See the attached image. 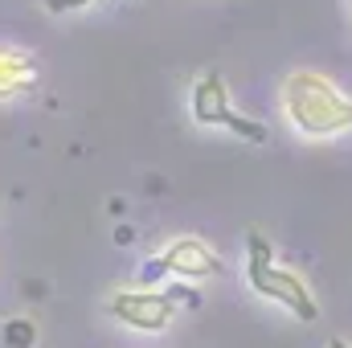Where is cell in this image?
Masks as SVG:
<instances>
[{
	"mask_svg": "<svg viewBox=\"0 0 352 348\" xmlns=\"http://www.w3.org/2000/svg\"><path fill=\"white\" fill-rule=\"evenodd\" d=\"M160 262H164L168 279H180V283H205V279H217L221 274V254L205 238H197V234L173 238L160 250Z\"/></svg>",
	"mask_w": 352,
	"mask_h": 348,
	"instance_id": "277c9868",
	"label": "cell"
},
{
	"mask_svg": "<svg viewBox=\"0 0 352 348\" xmlns=\"http://www.w3.org/2000/svg\"><path fill=\"white\" fill-rule=\"evenodd\" d=\"M41 4H45V12L62 17V12H78V8H90L94 0H41Z\"/></svg>",
	"mask_w": 352,
	"mask_h": 348,
	"instance_id": "9c48e42d",
	"label": "cell"
},
{
	"mask_svg": "<svg viewBox=\"0 0 352 348\" xmlns=\"http://www.w3.org/2000/svg\"><path fill=\"white\" fill-rule=\"evenodd\" d=\"M0 340L4 348H37V324L29 316H12L0 324Z\"/></svg>",
	"mask_w": 352,
	"mask_h": 348,
	"instance_id": "52a82bcc",
	"label": "cell"
},
{
	"mask_svg": "<svg viewBox=\"0 0 352 348\" xmlns=\"http://www.w3.org/2000/svg\"><path fill=\"white\" fill-rule=\"evenodd\" d=\"M107 312H111V320H119L123 328H135V332H164L176 320L173 295L160 287H119V291H111Z\"/></svg>",
	"mask_w": 352,
	"mask_h": 348,
	"instance_id": "3957f363",
	"label": "cell"
},
{
	"mask_svg": "<svg viewBox=\"0 0 352 348\" xmlns=\"http://www.w3.org/2000/svg\"><path fill=\"white\" fill-rule=\"evenodd\" d=\"M115 242H119V246H131V242H135V230H131V226H119V230H115Z\"/></svg>",
	"mask_w": 352,
	"mask_h": 348,
	"instance_id": "8fae6325",
	"label": "cell"
},
{
	"mask_svg": "<svg viewBox=\"0 0 352 348\" xmlns=\"http://www.w3.org/2000/svg\"><path fill=\"white\" fill-rule=\"evenodd\" d=\"M246 283H250V291L258 299L278 303L295 320H303V324L320 320V303H316V291L307 287V279L295 266H283L274 259V246L266 242V234H258V230L246 234Z\"/></svg>",
	"mask_w": 352,
	"mask_h": 348,
	"instance_id": "7a4b0ae2",
	"label": "cell"
},
{
	"mask_svg": "<svg viewBox=\"0 0 352 348\" xmlns=\"http://www.w3.org/2000/svg\"><path fill=\"white\" fill-rule=\"evenodd\" d=\"M188 107H192V119H197L201 127H226V123H230V115H234L226 78H221V74H213V70H209V74H201V78H197V87H192Z\"/></svg>",
	"mask_w": 352,
	"mask_h": 348,
	"instance_id": "5b68a950",
	"label": "cell"
},
{
	"mask_svg": "<svg viewBox=\"0 0 352 348\" xmlns=\"http://www.w3.org/2000/svg\"><path fill=\"white\" fill-rule=\"evenodd\" d=\"M41 78V66L33 54L25 50H12V45H0V98H16V94H29Z\"/></svg>",
	"mask_w": 352,
	"mask_h": 348,
	"instance_id": "8992f818",
	"label": "cell"
},
{
	"mask_svg": "<svg viewBox=\"0 0 352 348\" xmlns=\"http://www.w3.org/2000/svg\"><path fill=\"white\" fill-rule=\"evenodd\" d=\"M283 111L303 140H328L352 127V98L316 70H291L283 78Z\"/></svg>",
	"mask_w": 352,
	"mask_h": 348,
	"instance_id": "6da1fadb",
	"label": "cell"
},
{
	"mask_svg": "<svg viewBox=\"0 0 352 348\" xmlns=\"http://www.w3.org/2000/svg\"><path fill=\"white\" fill-rule=\"evenodd\" d=\"M168 295H173V303L176 299H188V307H201V295H197V287H188V283H184V287H173Z\"/></svg>",
	"mask_w": 352,
	"mask_h": 348,
	"instance_id": "30bf717a",
	"label": "cell"
},
{
	"mask_svg": "<svg viewBox=\"0 0 352 348\" xmlns=\"http://www.w3.org/2000/svg\"><path fill=\"white\" fill-rule=\"evenodd\" d=\"M164 279H168V270H164L160 254H156V259H148L144 266H140V287H160Z\"/></svg>",
	"mask_w": 352,
	"mask_h": 348,
	"instance_id": "ba28073f",
	"label": "cell"
},
{
	"mask_svg": "<svg viewBox=\"0 0 352 348\" xmlns=\"http://www.w3.org/2000/svg\"><path fill=\"white\" fill-rule=\"evenodd\" d=\"M332 348H352V345H344V340H332Z\"/></svg>",
	"mask_w": 352,
	"mask_h": 348,
	"instance_id": "7c38bea8",
	"label": "cell"
}]
</instances>
